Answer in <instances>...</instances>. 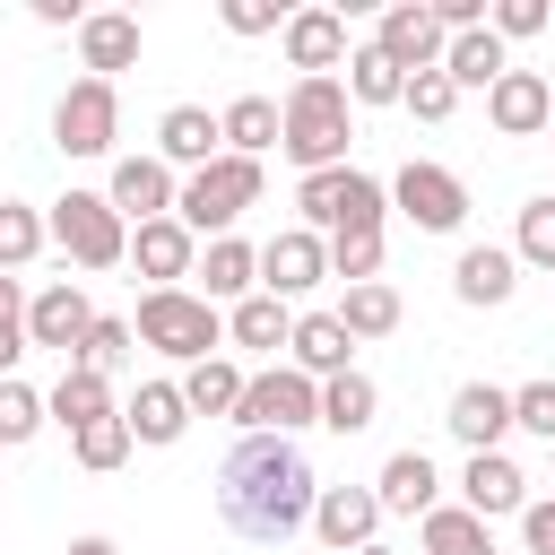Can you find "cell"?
Instances as JSON below:
<instances>
[{
	"instance_id": "6da1fadb",
	"label": "cell",
	"mask_w": 555,
	"mask_h": 555,
	"mask_svg": "<svg viewBox=\"0 0 555 555\" xmlns=\"http://www.w3.org/2000/svg\"><path fill=\"white\" fill-rule=\"evenodd\" d=\"M312 494H321V477L286 434H243L217 468V512L251 546H286L295 529H312Z\"/></svg>"
},
{
	"instance_id": "7a4b0ae2",
	"label": "cell",
	"mask_w": 555,
	"mask_h": 555,
	"mask_svg": "<svg viewBox=\"0 0 555 555\" xmlns=\"http://www.w3.org/2000/svg\"><path fill=\"white\" fill-rule=\"evenodd\" d=\"M347 139H356L347 78H295L286 104H278V147H286L304 173H330V165H347Z\"/></svg>"
},
{
	"instance_id": "3957f363",
	"label": "cell",
	"mask_w": 555,
	"mask_h": 555,
	"mask_svg": "<svg viewBox=\"0 0 555 555\" xmlns=\"http://www.w3.org/2000/svg\"><path fill=\"white\" fill-rule=\"evenodd\" d=\"M130 338L156 347V356H173V364H208V356L225 347V312H217L208 295H191V286H147Z\"/></svg>"
},
{
	"instance_id": "277c9868",
	"label": "cell",
	"mask_w": 555,
	"mask_h": 555,
	"mask_svg": "<svg viewBox=\"0 0 555 555\" xmlns=\"http://www.w3.org/2000/svg\"><path fill=\"white\" fill-rule=\"evenodd\" d=\"M295 208H304V234H382V217H390V191L373 182V173H356V165H330V173H304L295 182Z\"/></svg>"
},
{
	"instance_id": "5b68a950",
	"label": "cell",
	"mask_w": 555,
	"mask_h": 555,
	"mask_svg": "<svg viewBox=\"0 0 555 555\" xmlns=\"http://www.w3.org/2000/svg\"><path fill=\"white\" fill-rule=\"evenodd\" d=\"M243 208H260V165L251 156H208L199 173H182V191H173V217L191 225V243L208 234H234V217Z\"/></svg>"
},
{
	"instance_id": "8992f818",
	"label": "cell",
	"mask_w": 555,
	"mask_h": 555,
	"mask_svg": "<svg viewBox=\"0 0 555 555\" xmlns=\"http://www.w3.org/2000/svg\"><path fill=\"white\" fill-rule=\"evenodd\" d=\"M43 234H52L78 269H121V260H130V225L113 217L104 191H61L52 217H43Z\"/></svg>"
},
{
	"instance_id": "52a82bcc",
	"label": "cell",
	"mask_w": 555,
	"mask_h": 555,
	"mask_svg": "<svg viewBox=\"0 0 555 555\" xmlns=\"http://www.w3.org/2000/svg\"><path fill=\"white\" fill-rule=\"evenodd\" d=\"M234 425L243 434H304L321 425V382H304L295 364H269V373H243V399H234Z\"/></svg>"
},
{
	"instance_id": "ba28073f",
	"label": "cell",
	"mask_w": 555,
	"mask_h": 555,
	"mask_svg": "<svg viewBox=\"0 0 555 555\" xmlns=\"http://www.w3.org/2000/svg\"><path fill=\"white\" fill-rule=\"evenodd\" d=\"M113 139H121V87L113 78H78L52 104V147L61 156H113Z\"/></svg>"
},
{
	"instance_id": "9c48e42d",
	"label": "cell",
	"mask_w": 555,
	"mask_h": 555,
	"mask_svg": "<svg viewBox=\"0 0 555 555\" xmlns=\"http://www.w3.org/2000/svg\"><path fill=\"white\" fill-rule=\"evenodd\" d=\"M382 191H390V208H399L408 225H425V234H451V225L468 217V182H460L451 165H425V156H408Z\"/></svg>"
},
{
	"instance_id": "30bf717a",
	"label": "cell",
	"mask_w": 555,
	"mask_h": 555,
	"mask_svg": "<svg viewBox=\"0 0 555 555\" xmlns=\"http://www.w3.org/2000/svg\"><path fill=\"white\" fill-rule=\"evenodd\" d=\"M321 278H330V243H321V234L286 225V234H269V243H260V295L295 304V295H312Z\"/></svg>"
},
{
	"instance_id": "8fae6325",
	"label": "cell",
	"mask_w": 555,
	"mask_h": 555,
	"mask_svg": "<svg viewBox=\"0 0 555 555\" xmlns=\"http://www.w3.org/2000/svg\"><path fill=\"white\" fill-rule=\"evenodd\" d=\"M442 43H451V35L434 26L425 0H399V9H382V26H373V52H390L408 78H416V69H442Z\"/></svg>"
},
{
	"instance_id": "7c38bea8",
	"label": "cell",
	"mask_w": 555,
	"mask_h": 555,
	"mask_svg": "<svg viewBox=\"0 0 555 555\" xmlns=\"http://www.w3.org/2000/svg\"><path fill=\"white\" fill-rule=\"evenodd\" d=\"M173 165H156V156H113V182H104V199H113V217L130 225H147V217H173Z\"/></svg>"
},
{
	"instance_id": "4fadbf2b",
	"label": "cell",
	"mask_w": 555,
	"mask_h": 555,
	"mask_svg": "<svg viewBox=\"0 0 555 555\" xmlns=\"http://www.w3.org/2000/svg\"><path fill=\"white\" fill-rule=\"evenodd\" d=\"M87 321H95V304L78 295V278H52L43 295H26V347H61V356H78Z\"/></svg>"
},
{
	"instance_id": "5bb4252c",
	"label": "cell",
	"mask_w": 555,
	"mask_h": 555,
	"mask_svg": "<svg viewBox=\"0 0 555 555\" xmlns=\"http://www.w3.org/2000/svg\"><path fill=\"white\" fill-rule=\"evenodd\" d=\"M373 529H382L373 486H321V494H312V538H321V546L356 555V546H373Z\"/></svg>"
},
{
	"instance_id": "9a60e30c",
	"label": "cell",
	"mask_w": 555,
	"mask_h": 555,
	"mask_svg": "<svg viewBox=\"0 0 555 555\" xmlns=\"http://www.w3.org/2000/svg\"><path fill=\"white\" fill-rule=\"evenodd\" d=\"M278 43H286V61H295L304 78H338V61H347V17H338V9H295V17L278 26Z\"/></svg>"
},
{
	"instance_id": "2e32d148",
	"label": "cell",
	"mask_w": 555,
	"mask_h": 555,
	"mask_svg": "<svg viewBox=\"0 0 555 555\" xmlns=\"http://www.w3.org/2000/svg\"><path fill=\"white\" fill-rule=\"evenodd\" d=\"M546 113H555V87H546L538 69H503V78L486 87V121H494L503 139H538Z\"/></svg>"
},
{
	"instance_id": "e0dca14e",
	"label": "cell",
	"mask_w": 555,
	"mask_h": 555,
	"mask_svg": "<svg viewBox=\"0 0 555 555\" xmlns=\"http://www.w3.org/2000/svg\"><path fill=\"white\" fill-rule=\"evenodd\" d=\"M529 503V477L503 460V451H468V468H460V512H477V520H512Z\"/></svg>"
},
{
	"instance_id": "ac0fdd59",
	"label": "cell",
	"mask_w": 555,
	"mask_h": 555,
	"mask_svg": "<svg viewBox=\"0 0 555 555\" xmlns=\"http://www.w3.org/2000/svg\"><path fill=\"white\" fill-rule=\"evenodd\" d=\"M130 260H139V278L182 286V278L199 269V243H191V225H182V217H147V225L130 234Z\"/></svg>"
},
{
	"instance_id": "d6986e66",
	"label": "cell",
	"mask_w": 555,
	"mask_h": 555,
	"mask_svg": "<svg viewBox=\"0 0 555 555\" xmlns=\"http://www.w3.org/2000/svg\"><path fill=\"white\" fill-rule=\"evenodd\" d=\"M286 356H295V373H304V382H338V373H347V356H356V338L338 330V312H295Z\"/></svg>"
},
{
	"instance_id": "ffe728a7",
	"label": "cell",
	"mask_w": 555,
	"mask_h": 555,
	"mask_svg": "<svg viewBox=\"0 0 555 555\" xmlns=\"http://www.w3.org/2000/svg\"><path fill=\"white\" fill-rule=\"evenodd\" d=\"M442 425H451L468 451H494V442L512 434V390H494V382H460L451 408H442Z\"/></svg>"
},
{
	"instance_id": "44dd1931",
	"label": "cell",
	"mask_w": 555,
	"mask_h": 555,
	"mask_svg": "<svg viewBox=\"0 0 555 555\" xmlns=\"http://www.w3.org/2000/svg\"><path fill=\"white\" fill-rule=\"evenodd\" d=\"M373 503H382V512H408V520H425V512L442 503V477H434V460H425V451H390V460H382V477H373Z\"/></svg>"
},
{
	"instance_id": "7402d4cb",
	"label": "cell",
	"mask_w": 555,
	"mask_h": 555,
	"mask_svg": "<svg viewBox=\"0 0 555 555\" xmlns=\"http://www.w3.org/2000/svg\"><path fill=\"white\" fill-rule=\"evenodd\" d=\"M78 61H87V78L130 69V61H139V17H130V9H87V26H78Z\"/></svg>"
},
{
	"instance_id": "603a6c76",
	"label": "cell",
	"mask_w": 555,
	"mask_h": 555,
	"mask_svg": "<svg viewBox=\"0 0 555 555\" xmlns=\"http://www.w3.org/2000/svg\"><path fill=\"white\" fill-rule=\"evenodd\" d=\"M208 156H225V139H217V113L208 104H173L165 121H156V165H208Z\"/></svg>"
},
{
	"instance_id": "cb8c5ba5",
	"label": "cell",
	"mask_w": 555,
	"mask_h": 555,
	"mask_svg": "<svg viewBox=\"0 0 555 555\" xmlns=\"http://www.w3.org/2000/svg\"><path fill=\"white\" fill-rule=\"evenodd\" d=\"M191 278H208V286H199L208 304H243V295H260V251H251L243 234H217V243L199 251Z\"/></svg>"
},
{
	"instance_id": "d4e9b609",
	"label": "cell",
	"mask_w": 555,
	"mask_h": 555,
	"mask_svg": "<svg viewBox=\"0 0 555 555\" xmlns=\"http://www.w3.org/2000/svg\"><path fill=\"white\" fill-rule=\"evenodd\" d=\"M512 286H520V260H512L503 243H468V251L451 260V295H460V304H512Z\"/></svg>"
},
{
	"instance_id": "484cf974",
	"label": "cell",
	"mask_w": 555,
	"mask_h": 555,
	"mask_svg": "<svg viewBox=\"0 0 555 555\" xmlns=\"http://www.w3.org/2000/svg\"><path fill=\"white\" fill-rule=\"evenodd\" d=\"M95 416H113V382L104 373H87V364H61V382L43 390V425H95Z\"/></svg>"
},
{
	"instance_id": "4316f807",
	"label": "cell",
	"mask_w": 555,
	"mask_h": 555,
	"mask_svg": "<svg viewBox=\"0 0 555 555\" xmlns=\"http://www.w3.org/2000/svg\"><path fill=\"white\" fill-rule=\"evenodd\" d=\"M121 425H130V442H182V425H191L182 382H139L130 408H121Z\"/></svg>"
},
{
	"instance_id": "83f0119b",
	"label": "cell",
	"mask_w": 555,
	"mask_h": 555,
	"mask_svg": "<svg viewBox=\"0 0 555 555\" xmlns=\"http://www.w3.org/2000/svg\"><path fill=\"white\" fill-rule=\"evenodd\" d=\"M217 139H225V156H251V165H260V156L278 147V104H269V95H234V104L217 113Z\"/></svg>"
},
{
	"instance_id": "f1b7e54d",
	"label": "cell",
	"mask_w": 555,
	"mask_h": 555,
	"mask_svg": "<svg viewBox=\"0 0 555 555\" xmlns=\"http://www.w3.org/2000/svg\"><path fill=\"white\" fill-rule=\"evenodd\" d=\"M503 69H512V52H503L486 26H468V35L442 43V78H451V87H494Z\"/></svg>"
},
{
	"instance_id": "f546056e",
	"label": "cell",
	"mask_w": 555,
	"mask_h": 555,
	"mask_svg": "<svg viewBox=\"0 0 555 555\" xmlns=\"http://www.w3.org/2000/svg\"><path fill=\"white\" fill-rule=\"evenodd\" d=\"M286 330H295V312H286L278 295H243V304L225 312V338H234V347H251V356H278V347H286Z\"/></svg>"
},
{
	"instance_id": "4dcf8cb0",
	"label": "cell",
	"mask_w": 555,
	"mask_h": 555,
	"mask_svg": "<svg viewBox=\"0 0 555 555\" xmlns=\"http://www.w3.org/2000/svg\"><path fill=\"white\" fill-rule=\"evenodd\" d=\"M234 399H243V364H234V356L182 364V408H191V416H234Z\"/></svg>"
},
{
	"instance_id": "1f68e13d",
	"label": "cell",
	"mask_w": 555,
	"mask_h": 555,
	"mask_svg": "<svg viewBox=\"0 0 555 555\" xmlns=\"http://www.w3.org/2000/svg\"><path fill=\"white\" fill-rule=\"evenodd\" d=\"M373 416H382V390H373V373H356V364H347L338 382H321V425H330V434H364Z\"/></svg>"
},
{
	"instance_id": "d6a6232c",
	"label": "cell",
	"mask_w": 555,
	"mask_h": 555,
	"mask_svg": "<svg viewBox=\"0 0 555 555\" xmlns=\"http://www.w3.org/2000/svg\"><path fill=\"white\" fill-rule=\"evenodd\" d=\"M399 95H408V69L373 43H356L347 52V104H399Z\"/></svg>"
},
{
	"instance_id": "836d02e7",
	"label": "cell",
	"mask_w": 555,
	"mask_h": 555,
	"mask_svg": "<svg viewBox=\"0 0 555 555\" xmlns=\"http://www.w3.org/2000/svg\"><path fill=\"white\" fill-rule=\"evenodd\" d=\"M338 330L347 338H390L399 330V286H382V278L373 286H347L338 295Z\"/></svg>"
},
{
	"instance_id": "e575fe53",
	"label": "cell",
	"mask_w": 555,
	"mask_h": 555,
	"mask_svg": "<svg viewBox=\"0 0 555 555\" xmlns=\"http://www.w3.org/2000/svg\"><path fill=\"white\" fill-rule=\"evenodd\" d=\"M425 555H494V538H486V520H477V512L434 503V512H425Z\"/></svg>"
},
{
	"instance_id": "d590c367",
	"label": "cell",
	"mask_w": 555,
	"mask_h": 555,
	"mask_svg": "<svg viewBox=\"0 0 555 555\" xmlns=\"http://www.w3.org/2000/svg\"><path fill=\"white\" fill-rule=\"evenodd\" d=\"M43 243H52V234H43V217H35L26 199H0V278H17Z\"/></svg>"
},
{
	"instance_id": "8d00e7d4",
	"label": "cell",
	"mask_w": 555,
	"mask_h": 555,
	"mask_svg": "<svg viewBox=\"0 0 555 555\" xmlns=\"http://www.w3.org/2000/svg\"><path fill=\"white\" fill-rule=\"evenodd\" d=\"M69 451H78V468H95V477H104V468H121V460H130V425H121V408H113V416H95V425H78V434H69Z\"/></svg>"
},
{
	"instance_id": "74e56055",
	"label": "cell",
	"mask_w": 555,
	"mask_h": 555,
	"mask_svg": "<svg viewBox=\"0 0 555 555\" xmlns=\"http://www.w3.org/2000/svg\"><path fill=\"white\" fill-rule=\"evenodd\" d=\"M121 356H130V321H121V312H95L69 364H87V373H104V382H113V364H121Z\"/></svg>"
},
{
	"instance_id": "f35d334b",
	"label": "cell",
	"mask_w": 555,
	"mask_h": 555,
	"mask_svg": "<svg viewBox=\"0 0 555 555\" xmlns=\"http://www.w3.org/2000/svg\"><path fill=\"white\" fill-rule=\"evenodd\" d=\"M512 260L555 269V199H529V208H520V225H512Z\"/></svg>"
},
{
	"instance_id": "ab89813d",
	"label": "cell",
	"mask_w": 555,
	"mask_h": 555,
	"mask_svg": "<svg viewBox=\"0 0 555 555\" xmlns=\"http://www.w3.org/2000/svg\"><path fill=\"white\" fill-rule=\"evenodd\" d=\"M43 434V390H26V382H0V442L17 451V442H35Z\"/></svg>"
},
{
	"instance_id": "60d3db41",
	"label": "cell",
	"mask_w": 555,
	"mask_h": 555,
	"mask_svg": "<svg viewBox=\"0 0 555 555\" xmlns=\"http://www.w3.org/2000/svg\"><path fill=\"white\" fill-rule=\"evenodd\" d=\"M373 269H382V234H330V278L373 286Z\"/></svg>"
},
{
	"instance_id": "b9f144b4",
	"label": "cell",
	"mask_w": 555,
	"mask_h": 555,
	"mask_svg": "<svg viewBox=\"0 0 555 555\" xmlns=\"http://www.w3.org/2000/svg\"><path fill=\"white\" fill-rule=\"evenodd\" d=\"M512 425L555 451V382H520V390H512Z\"/></svg>"
},
{
	"instance_id": "7bdbcfd3",
	"label": "cell",
	"mask_w": 555,
	"mask_h": 555,
	"mask_svg": "<svg viewBox=\"0 0 555 555\" xmlns=\"http://www.w3.org/2000/svg\"><path fill=\"white\" fill-rule=\"evenodd\" d=\"M399 104H408V113H416V121H451V104H460V87H451V78H442V69H416V78H408V95H399Z\"/></svg>"
},
{
	"instance_id": "ee69618b",
	"label": "cell",
	"mask_w": 555,
	"mask_h": 555,
	"mask_svg": "<svg viewBox=\"0 0 555 555\" xmlns=\"http://www.w3.org/2000/svg\"><path fill=\"white\" fill-rule=\"evenodd\" d=\"M538 26H546V0H494V9H486V35H494V43H520V35H538Z\"/></svg>"
},
{
	"instance_id": "f6af8a7d",
	"label": "cell",
	"mask_w": 555,
	"mask_h": 555,
	"mask_svg": "<svg viewBox=\"0 0 555 555\" xmlns=\"http://www.w3.org/2000/svg\"><path fill=\"white\" fill-rule=\"evenodd\" d=\"M520 538H529V555H555V494L520 503Z\"/></svg>"
},
{
	"instance_id": "bcb514c9",
	"label": "cell",
	"mask_w": 555,
	"mask_h": 555,
	"mask_svg": "<svg viewBox=\"0 0 555 555\" xmlns=\"http://www.w3.org/2000/svg\"><path fill=\"white\" fill-rule=\"evenodd\" d=\"M217 17H225V35H269V26H278V9H269V0H225Z\"/></svg>"
},
{
	"instance_id": "7dc6e473",
	"label": "cell",
	"mask_w": 555,
	"mask_h": 555,
	"mask_svg": "<svg viewBox=\"0 0 555 555\" xmlns=\"http://www.w3.org/2000/svg\"><path fill=\"white\" fill-rule=\"evenodd\" d=\"M0 330H26V286L0 278Z\"/></svg>"
},
{
	"instance_id": "c3c4849f",
	"label": "cell",
	"mask_w": 555,
	"mask_h": 555,
	"mask_svg": "<svg viewBox=\"0 0 555 555\" xmlns=\"http://www.w3.org/2000/svg\"><path fill=\"white\" fill-rule=\"evenodd\" d=\"M35 17H43V26H87V9H78V0H35Z\"/></svg>"
},
{
	"instance_id": "681fc988",
	"label": "cell",
	"mask_w": 555,
	"mask_h": 555,
	"mask_svg": "<svg viewBox=\"0 0 555 555\" xmlns=\"http://www.w3.org/2000/svg\"><path fill=\"white\" fill-rule=\"evenodd\" d=\"M69 555H121L113 538H69Z\"/></svg>"
},
{
	"instance_id": "f907efd6",
	"label": "cell",
	"mask_w": 555,
	"mask_h": 555,
	"mask_svg": "<svg viewBox=\"0 0 555 555\" xmlns=\"http://www.w3.org/2000/svg\"><path fill=\"white\" fill-rule=\"evenodd\" d=\"M356 555H390V546H356Z\"/></svg>"
},
{
	"instance_id": "816d5d0a",
	"label": "cell",
	"mask_w": 555,
	"mask_h": 555,
	"mask_svg": "<svg viewBox=\"0 0 555 555\" xmlns=\"http://www.w3.org/2000/svg\"><path fill=\"white\" fill-rule=\"evenodd\" d=\"M546 130H555V113H546Z\"/></svg>"
}]
</instances>
